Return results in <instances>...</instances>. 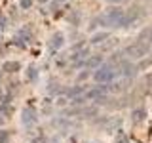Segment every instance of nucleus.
Listing matches in <instances>:
<instances>
[{"mask_svg": "<svg viewBox=\"0 0 152 143\" xmlns=\"http://www.w3.org/2000/svg\"><path fill=\"white\" fill-rule=\"evenodd\" d=\"M61 46H63V35H55L51 38V48L57 50V48H61Z\"/></svg>", "mask_w": 152, "mask_h": 143, "instance_id": "nucleus-8", "label": "nucleus"}, {"mask_svg": "<svg viewBox=\"0 0 152 143\" xmlns=\"http://www.w3.org/2000/svg\"><path fill=\"white\" fill-rule=\"evenodd\" d=\"M131 114H133V120H135V122H137V120H142V118H145V109L139 107V109H135Z\"/></svg>", "mask_w": 152, "mask_h": 143, "instance_id": "nucleus-9", "label": "nucleus"}, {"mask_svg": "<svg viewBox=\"0 0 152 143\" xmlns=\"http://www.w3.org/2000/svg\"><path fill=\"white\" fill-rule=\"evenodd\" d=\"M104 38H107V32H101V35H95L91 38V44H99V42H103Z\"/></svg>", "mask_w": 152, "mask_h": 143, "instance_id": "nucleus-10", "label": "nucleus"}, {"mask_svg": "<svg viewBox=\"0 0 152 143\" xmlns=\"http://www.w3.org/2000/svg\"><path fill=\"white\" fill-rule=\"evenodd\" d=\"M118 143H129V139H127V136H120L118 137Z\"/></svg>", "mask_w": 152, "mask_h": 143, "instance_id": "nucleus-13", "label": "nucleus"}, {"mask_svg": "<svg viewBox=\"0 0 152 143\" xmlns=\"http://www.w3.org/2000/svg\"><path fill=\"white\" fill-rule=\"evenodd\" d=\"M0 122H2V116H0Z\"/></svg>", "mask_w": 152, "mask_h": 143, "instance_id": "nucleus-17", "label": "nucleus"}, {"mask_svg": "<svg viewBox=\"0 0 152 143\" xmlns=\"http://www.w3.org/2000/svg\"><path fill=\"white\" fill-rule=\"evenodd\" d=\"M40 2H48V0H40Z\"/></svg>", "mask_w": 152, "mask_h": 143, "instance_id": "nucleus-16", "label": "nucleus"}, {"mask_svg": "<svg viewBox=\"0 0 152 143\" xmlns=\"http://www.w3.org/2000/svg\"><path fill=\"white\" fill-rule=\"evenodd\" d=\"M19 6H21L23 10H28L32 6V0H21V2H19Z\"/></svg>", "mask_w": 152, "mask_h": 143, "instance_id": "nucleus-11", "label": "nucleus"}, {"mask_svg": "<svg viewBox=\"0 0 152 143\" xmlns=\"http://www.w3.org/2000/svg\"><path fill=\"white\" fill-rule=\"evenodd\" d=\"M99 21H101L103 25H107V27H126V25L131 23V19L126 17L124 10H108Z\"/></svg>", "mask_w": 152, "mask_h": 143, "instance_id": "nucleus-1", "label": "nucleus"}, {"mask_svg": "<svg viewBox=\"0 0 152 143\" xmlns=\"http://www.w3.org/2000/svg\"><path fill=\"white\" fill-rule=\"evenodd\" d=\"M36 122V113H34V109H25L23 111V124H27V126H31V124H34Z\"/></svg>", "mask_w": 152, "mask_h": 143, "instance_id": "nucleus-5", "label": "nucleus"}, {"mask_svg": "<svg viewBox=\"0 0 152 143\" xmlns=\"http://www.w3.org/2000/svg\"><path fill=\"white\" fill-rule=\"evenodd\" d=\"M107 2H112V4H120V2H126V0H107Z\"/></svg>", "mask_w": 152, "mask_h": 143, "instance_id": "nucleus-14", "label": "nucleus"}, {"mask_svg": "<svg viewBox=\"0 0 152 143\" xmlns=\"http://www.w3.org/2000/svg\"><path fill=\"white\" fill-rule=\"evenodd\" d=\"M114 76H116V71L112 69V65H101V67H97L93 78H95V82H99V84H108V82L114 80Z\"/></svg>", "mask_w": 152, "mask_h": 143, "instance_id": "nucleus-2", "label": "nucleus"}, {"mask_svg": "<svg viewBox=\"0 0 152 143\" xmlns=\"http://www.w3.org/2000/svg\"><path fill=\"white\" fill-rule=\"evenodd\" d=\"M101 65H103L101 57H89V59L86 61V67H88V69H97V67H101Z\"/></svg>", "mask_w": 152, "mask_h": 143, "instance_id": "nucleus-6", "label": "nucleus"}, {"mask_svg": "<svg viewBox=\"0 0 152 143\" xmlns=\"http://www.w3.org/2000/svg\"><path fill=\"white\" fill-rule=\"evenodd\" d=\"M19 65L17 61H6V63H4V71H8V73H13V71H19Z\"/></svg>", "mask_w": 152, "mask_h": 143, "instance_id": "nucleus-7", "label": "nucleus"}, {"mask_svg": "<svg viewBox=\"0 0 152 143\" xmlns=\"http://www.w3.org/2000/svg\"><path fill=\"white\" fill-rule=\"evenodd\" d=\"M107 92H108V88H107V86H97V88L89 90V92L86 94V97H88V99H91V101H95V99H101V97H104V95H107Z\"/></svg>", "mask_w": 152, "mask_h": 143, "instance_id": "nucleus-4", "label": "nucleus"}, {"mask_svg": "<svg viewBox=\"0 0 152 143\" xmlns=\"http://www.w3.org/2000/svg\"><path fill=\"white\" fill-rule=\"evenodd\" d=\"M148 35H150V40H152V29H150V32H148Z\"/></svg>", "mask_w": 152, "mask_h": 143, "instance_id": "nucleus-15", "label": "nucleus"}, {"mask_svg": "<svg viewBox=\"0 0 152 143\" xmlns=\"http://www.w3.org/2000/svg\"><path fill=\"white\" fill-rule=\"evenodd\" d=\"M6 141H8V132L0 130V143H6Z\"/></svg>", "mask_w": 152, "mask_h": 143, "instance_id": "nucleus-12", "label": "nucleus"}, {"mask_svg": "<svg viewBox=\"0 0 152 143\" xmlns=\"http://www.w3.org/2000/svg\"><path fill=\"white\" fill-rule=\"evenodd\" d=\"M146 52H148V46L146 44H133V46H129L126 50V54L127 55H131V57H142V55H146Z\"/></svg>", "mask_w": 152, "mask_h": 143, "instance_id": "nucleus-3", "label": "nucleus"}]
</instances>
